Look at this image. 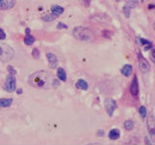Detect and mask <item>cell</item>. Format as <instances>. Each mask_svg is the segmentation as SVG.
Segmentation results:
<instances>
[{
	"mask_svg": "<svg viewBox=\"0 0 155 145\" xmlns=\"http://www.w3.org/2000/svg\"><path fill=\"white\" fill-rule=\"evenodd\" d=\"M63 12H64V9L61 6H59V5H53L51 7V14L53 16H55L56 18H58L60 14H62Z\"/></svg>",
	"mask_w": 155,
	"mask_h": 145,
	"instance_id": "7c38bea8",
	"label": "cell"
},
{
	"mask_svg": "<svg viewBox=\"0 0 155 145\" xmlns=\"http://www.w3.org/2000/svg\"><path fill=\"white\" fill-rule=\"evenodd\" d=\"M151 50H152V48H151ZM150 58H151V61L154 63L155 62V59H154V50H151V53H150Z\"/></svg>",
	"mask_w": 155,
	"mask_h": 145,
	"instance_id": "83f0119b",
	"label": "cell"
},
{
	"mask_svg": "<svg viewBox=\"0 0 155 145\" xmlns=\"http://www.w3.org/2000/svg\"><path fill=\"white\" fill-rule=\"evenodd\" d=\"M133 72V66L130 64H126L121 68V74L125 76H130Z\"/></svg>",
	"mask_w": 155,
	"mask_h": 145,
	"instance_id": "8fae6325",
	"label": "cell"
},
{
	"mask_svg": "<svg viewBox=\"0 0 155 145\" xmlns=\"http://www.w3.org/2000/svg\"><path fill=\"white\" fill-rule=\"evenodd\" d=\"M13 104V99L11 98H1L0 99V108H8Z\"/></svg>",
	"mask_w": 155,
	"mask_h": 145,
	"instance_id": "5bb4252c",
	"label": "cell"
},
{
	"mask_svg": "<svg viewBox=\"0 0 155 145\" xmlns=\"http://www.w3.org/2000/svg\"><path fill=\"white\" fill-rule=\"evenodd\" d=\"M47 59H48V67L51 68V69H55L58 66V58L56 57L55 54H53L51 52H48L47 54Z\"/></svg>",
	"mask_w": 155,
	"mask_h": 145,
	"instance_id": "ba28073f",
	"label": "cell"
},
{
	"mask_svg": "<svg viewBox=\"0 0 155 145\" xmlns=\"http://www.w3.org/2000/svg\"><path fill=\"white\" fill-rule=\"evenodd\" d=\"M139 0H129V1L124 5L123 7V13L126 16V18H130V13L132 11V9L138 7Z\"/></svg>",
	"mask_w": 155,
	"mask_h": 145,
	"instance_id": "8992f818",
	"label": "cell"
},
{
	"mask_svg": "<svg viewBox=\"0 0 155 145\" xmlns=\"http://www.w3.org/2000/svg\"><path fill=\"white\" fill-rule=\"evenodd\" d=\"M15 3H16V0H10L9 2L8 1L4 2L0 7H1V9H3V10H5V9H11V8H13Z\"/></svg>",
	"mask_w": 155,
	"mask_h": 145,
	"instance_id": "ac0fdd59",
	"label": "cell"
},
{
	"mask_svg": "<svg viewBox=\"0 0 155 145\" xmlns=\"http://www.w3.org/2000/svg\"><path fill=\"white\" fill-rule=\"evenodd\" d=\"M120 137V130L118 129H113L109 133V137L111 139V140H116L118 139Z\"/></svg>",
	"mask_w": 155,
	"mask_h": 145,
	"instance_id": "4fadbf2b",
	"label": "cell"
},
{
	"mask_svg": "<svg viewBox=\"0 0 155 145\" xmlns=\"http://www.w3.org/2000/svg\"><path fill=\"white\" fill-rule=\"evenodd\" d=\"M32 55L34 58H38L39 56H40V51H39L38 48H34L33 51H32Z\"/></svg>",
	"mask_w": 155,
	"mask_h": 145,
	"instance_id": "7402d4cb",
	"label": "cell"
},
{
	"mask_svg": "<svg viewBox=\"0 0 155 145\" xmlns=\"http://www.w3.org/2000/svg\"><path fill=\"white\" fill-rule=\"evenodd\" d=\"M105 108H106V111L107 113H108L109 116H113L114 114V111L115 110L116 108V103L114 99H106L105 101Z\"/></svg>",
	"mask_w": 155,
	"mask_h": 145,
	"instance_id": "52a82bcc",
	"label": "cell"
},
{
	"mask_svg": "<svg viewBox=\"0 0 155 145\" xmlns=\"http://www.w3.org/2000/svg\"><path fill=\"white\" fill-rule=\"evenodd\" d=\"M15 56V51L13 48L4 44L2 42H0V61L3 62H8L10 60H12Z\"/></svg>",
	"mask_w": 155,
	"mask_h": 145,
	"instance_id": "3957f363",
	"label": "cell"
},
{
	"mask_svg": "<svg viewBox=\"0 0 155 145\" xmlns=\"http://www.w3.org/2000/svg\"><path fill=\"white\" fill-rule=\"evenodd\" d=\"M57 76H58V79H59L60 80H62V81H66L67 80V74H66V72H65L64 69H63V68H58Z\"/></svg>",
	"mask_w": 155,
	"mask_h": 145,
	"instance_id": "9a60e30c",
	"label": "cell"
},
{
	"mask_svg": "<svg viewBox=\"0 0 155 145\" xmlns=\"http://www.w3.org/2000/svg\"><path fill=\"white\" fill-rule=\"evenodd\" d=\"M4 3V1H3V0H0V6H1V5Z\"/></svg>",
	"mask_w": 155,
	"mask_h": 145,
	"instance_id": "f546056e",
	"label": "cell"
},
{
	"mask_svg": "<svg viewBox=\"0 0 155 145\" xmlns=\"http://www.w3.org/2000/svg\"><path fill=\"white\" fill-rule=\"evenodd\" d=\"M154 6H153V5H150V6H149V9H152Z\"/></svg>",
	"mask_w": 155,
	"mask_h": 145,
	"instance_id": "1f68e13d",
	"label": "cell"
},
{
	"mask_svg": "<svg viewBox=\"0 0 155 145\" xmlns=\"http://www.w3.org/2000/svg\"><path fill=\"white\" fill-rule=\"evenodd\" d=\"M21 92H22V91H21V89H19V90L18 91V94H21Z\"/></svg>",
	"mask_w": 155,
	"mask_h": 145,
	"instance_id": "4dcf8cb0",
	"label": "cell"
},
{
	"mask_svg": "<svg viewBox=\"0 0 155 145\" xmlns=\"http://www.w3.org/2000/svg\"><path fill=\"white\" fill-rule=\"evenodd\" d=\"M56 27L58 28V29H67L68 28V26L66 25V24H64V23H62V22H59V23H57V25H56Z\"/></svg>",
	"mask_w": 155,
	"mask_h": 145,
	"instance_id": "cb8c5ba5",
	"label": "cell"
},
{
	"mask_svg": "<svg viewBox=\"0 0 155 145\" xmlns=\"http://www.w3.org/2000/svg\"><path fill=\"white\" fill-rule=\"evenodd\" d=\"M56 18L55 16H53V14H47V16L45 17H43V19L44 21H54V19Z\"/></svg>",
	"mask_w": 155,
	"mask_h": 145,
	"instance_id": "44dd1931",
	"label": "cell"
},
{
	"mask_svg": "<svg viewBox=\"0 0 155 145\" xmlns=\"http://www.w3.org/2000/svg\"><path fill=\"white\" fill-rule=\"evenodd\" d=\"M8 71L10 72V74H11V75H15V74H17V71L15 70L12 66H9V67H8Z\"/></svg>",
	"mask_w": 155,
	"mask_h": 145,
	"instance_id": "d4e9b609",
	"label": "cell"
},
{
	"mask_svg": "<svg viewBox=\"0 0 155 145\" xmlns=\"http://www.w3.org/2000/svg\"><path fill=\"white\" fill-rule=\"evenodd\" d=\"M140 43L143 44V45H147V44H149V43H150L149 41L144 40V39H142V38H140Z\"/></svg>",
	"mask_w": 155,
	"mask_h": 145,
	"instance_id": "4316f807",
	"label": "cell"
},
{
	"mask_svg": "<svg viewBox=\"0 0 155 145\" xmlns=\"http://www.w3.org/2000/svg\"><path fill=\"white\" fill-rule=\"evenodd\" d=\"M76 86H77V88H80L81 90H87V88H88V84H87V82L84 79L78 80V82L76 83Z\"/></svg>",
	"mask_w": 155,
	"mask_h": 145,
	"instance_id": "2e32d148",
	"label": "cell"
},
{
	"mask_svg": "<svg viewBox=\"0 0 155 145\" xmlns=\"http://www.w3.org/2000/svg\"><path fill=\"white\" fill-rule=\"evenodd\" d=\"M73 36L81 42H93L95 40L94 32L84 26H78L73 30Z\"/></svg>",
	"mask_w": 155,
	"mask_h": 145,
	"instance_id": "7a4b0ae2",
	"label": "cell"
},
{
	"mask_svg": "<svg viewBox=\"0 0 155 145\" xmlns=\"http://www.w3.org/2000/svg\"><path fill=\"white\" fill-rule=\"evenodd\" d=\"M91 1L92 0H81L82 4H84V6H85V7H88L91 3Z\"/></svg>",
	"mask_w": 155,
	"mask_h": 145,
	"instance_id": "484cf974",
	"label": "cell"
},
{
	"mask_svg": "<svg viewBox=\"0 0 155 145\" xmlns=\"http://www.w3.org/2000/svg\"><path fill=\"white\" fill-rule=\"evenodd\" d=\"M124 128L127 130H131L134 128V122L132 120H127L124 122Z\"/></svg>",
	"mask_w": 155,
	"mask_h": 145,
	"instance_id": "d6986e66",
	"label": "cell"
},
{
	"mask_svg": "<svg viewBox=\"0 0 155 145\" xmlns=\"http://www.w3.org/2000/svg\"><path fill=\"white\" fill-rule=\"evenodd\" d=\"M139 113L140 114V116H142L143 118H145L147 115V108H145V106L142 105L139 109Z\"/></svg>",
	"mask_w": 155,
	"mask_h": 145,
	"instance_id": "ffe728a7",
	"label": "cell"
},
{
	"mask_svg": "<svg viewBox=\"0 0 155 145\" xmlns=\"http://www.w3.org/2000/svg\"><path fill=\"white\" fill-rule=\"evenodd\" d=\"M145 141H147V142H145V143H147V144H152L151 142H149V140H148V138H147V137L145 138Z\"/></svg>",
	"mask_w": 155,
	"mask_h": 145,
	"instance_id": "f1b7e54d",
	"label": "cell"
},
{
	"mask_svg": "<svg viewBox=\"0 0 155 145\" xmlns=\"http://www.w3.org/2000/svg\"><path fill=\"white\" fill-rule=\"evenodd\" d=\"M34 42H35V38H34L30 33H27L25 35V38H24V44H25L26 46H31Z\"/></svg>",
	"mask_w": 155,
	"mask_h": 145,
	"instance_id": "e0dca14e",
	"label": "cell"
},
{
	"mask_svg": "<svg viewBox=\"0 0 155 145\" xmlns=\"http://www.w3.org/2000/svg\"><path fill=\"white\" fill-rule=\"evenodd\" d=\"M138 61H139L140 70L142 71L143 74H147V72H148L149 70H150V65L148 64L147 60L145 59V58L142 54H140V53H139V54H138Z\"/></svg>",
	"mask_w": 155,
	"mask_h": 145,
	"instance_id": "5b68a950",
	"label": "cell"
},
{
	"mask_svg": "<svg viewBox=\"0 0 155 145\" xmlns=\"http://www.w3.org/2000/svg\"><path fill=\"white\" fill-rule=\"evenodd\" d=\"M6 39V34L2 28H0V40H5Z\"/></svg>",
	"mask_w": 155,
	"mask_h": 145,
	"instance_id": "603a6c76",
	"label": "cell"
},
{
	"mask_svg": "<svg viewBox=\"0 0 155 145\" xmlns=\"http://www.w3.org/2000/svg\"><path fill=\"white\" fill-rule=\"evenodd\" d=\"M4 89L9 93H12L17 89V81L14 75H9L6 77V80H5L4 83Z\"/></svg>",
	"mask_w": 155,
	"mask_h": 145,
	"instance_id": "277c9868",
	"label": "cell"
},
{
	"mask_svg": "<svg viewBox=\"0 0 155 145\" xmlns=\"http://www.w3.org/2000/svg\"><path fill=\"white\" fill-rule=\"evenodd\" d=\"M130 93L132 94V96L134 97H137L139 95V84H138V77L137 76H134V79L131 82V85H130Z\"/></svg>",
	"mask_w": 155,
	"mask_h": 145,
	"instance_id": "9c48e42d",
	"label": "cell"
},
{
	"mask_svg": "<svg viewBox=\"0 0 155 145\" xmlns=\"http://www.w3.org/2000/svg\"><path fill=\"white\" fill-rule=\"evenodd\" d=\"M28 83L37 89H51L59 86V81L47 71H38L30 75Z\"/></svg>",
	"mask_w": 155,
	"mask_h": 145,
	"instance_id": "6da1fadb",
	"label": "cell"
},
{
	"mask_svg": "<svg viewBox=\"0 0 155 145\" xmlns=\"http://www.w3.org/2000/svg\"><path fill=\"white\" fill-rule=\"evenodd\" d=\"M147 127H148V130H149V134L152 138V141H154V128H155V122H154V118L153 115H150L149 118L147 120Z\"/></svg>",
	"mask_w": 155,
	"mask_h": 145,
	"instance_id": "30bf717a",
	"label": "cell"
}]
</instances>
